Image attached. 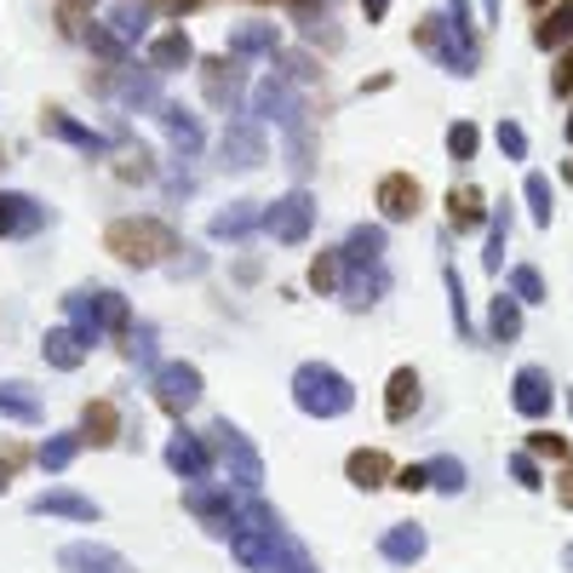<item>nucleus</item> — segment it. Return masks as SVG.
Returning <instances> with one entry per match:
<instances>
[{"mask_svg": "<svg viewBox=\"0 0 573 573\" xmlns=\"http://www.w3.org/2000/svg\"><path fill=\"white\" fill-rule=\"evenodd\" d=\"M557 92H573V53H568L562 69H557Z\"/></svg>", "mask_w": 573, "mask_h": 573, "instance_id": "nucleus-54", "label": "nucleus"}, {"mask_svg": "<svg viewBox=\"0 0 573 573\" xmlns=\"http://www.w3.org/2000/svg\"><path fill=\"white\" fill-rule=\"evenodd\" d=\"M161 127H167V138H172V149L190 161V156H202V121H195L184 104H161Z\"/></svg>", "mask_w": 573, "mask_h": 573, "instance_id": "nucleus-26", "label": "nucleus"}, {"mask_svg": "<svg viewBox=\"0 0 573 573\" xmlns=\"http://www.w3.org/2000/svg\"><path fill=\"white\" fill-rule=\"evenodd\" d=\"M87 46H92V53H104V58H121V53H127L110 23H92V30H87Z\"/></svg>", "mask_w": 573, "mask_h": 573, "instance_id": "nucleus-47", "label": "nucleus"}, {"mask_svg": "<svg viewBox=\"0 0 573 573\" xmlns=\"http://www.w3.org/2000/svg\"><path fill=\"white\" fill-rule=\"evenodd\" d=\"M425 470H431V488H442V493H459L465 488V465L459 459H431Z\"/></svg>", "mask_w": 573, "mask_h": 573, "instance_id": "nucleus-44", "label": "nucleus"}, {"mask_svg": "<svg viewBox=\"0 0 573 573\" xmlns=\"http://www.w3.org/2000/svg\"><path fill=\"white\" fill-rule=\"evenodd\" d=\"M447 224H454L459 236H477L482 224H488V195H482L477 184L454 190V195H447Z\"/></svg>", "mask_w": 573, "mask_h": 573, "instance_id": "nucleus-24", "label": "nucleus"}, {"mask_svg": "<svg viewBox=\"0 0 573 573\" xmlns=\"http://www.w3.org/2000/svg\"><path fill=\"white\" fill-rule=\"evenodd\" d=\"M167 465H172V477H184V482H207L213 477V454H207V442L202 436H190L179 431L167 442Z\"/></svg>", "mask_w": 573, "mask_h": 573, "instance_id": "nucleus-14", "label": "nucleus"}, {"mask_svg": "<svg viewBox=\"0 0 573 573\" xmlns=\"http://www.w3.org/2000/svg\"><path fill=\"white\" fill-rule=\"evenodd\" d=\"M396 488H402V493H425V488H431V470H425V465L396 470Z\"/></svg>", "mask_w": 573, "mask_h": 573, "instance_id": "nucleus-50", "label": "nucleus"}, {"mask_svg": "<svg viewBox=\"0 0 573 573\" xmlns=\"http://www.w3.org/2000/svg\"><path fill=\"white\" fill-rule=\"evenodd\" d=\"M202 87H207V104L236 110V98H241V69H236L230 58H207V64H202Z\"/></svg>", "mask_w": 573, "mask_h": 573, "instance_id": "nucleus-25", "label": "nucleus"}, {"mask_svg": "<svg viewBox=\"0 0 573 573\" xmlns=\"http://www.w3.org/2000/svg\"><path fill=\"white\" fill-rule=\"evenodd\" d=\"M511 470H516V482H522V488H545V482H539V465H534L528 454H516V459H511Z\"/></svg>", "mask_w": 573, "mask_h": 573, "instance_id": "nucleus-52", "label": "nucleus"}, {"mask_svg": "<svg viewBox=\"0 0 573 573\" xmlns=\"http://www.w3.org/2000/svg\"><path fill=\"white\" fill-rule=\"evenodd\" d=\"M46 224H53V213H46L35 195L0 190V236H7V241H30V236L46 230Z\"/></svg>", "mask_w": 573, "mask_h": 573, "instance_id": "nucleus-8", "label": "nucleus"}, {"mask_svg": "<svg viewBox=\"0 0 573 573\" xmlns=\"http://www.w3.org/2000/svg\"><path fill=\"white\" fill-rule=\"evenodd\" d=\"M344 264H385V224H356L351 241L339 247Z\"/></svg>", "mask_w": 573, "mask_h": 573, "instance_id": "nucleus-33", "label": "nucleus"}, {"mask_svg": "<svg viewBox=\"0 0 573 573\" xmlns=\"http://www.w3.org/2000/svg\"><path fill=\"white\" fill-rule=\"evenodd\" d=\"M511 298H516V305H539V298H545L539 270H528V264H522V270H511Z\"/></svg>", "mask_w": 573, "mask_h": 573, "instance_id": "nucleus-42", "label": "nucleus"}, {"mask_svg": "<svg viewBox=\"0 0 573 573\" xmlns=\"http://www.w3.org/2000/svg\"><path fill=\"white\" fill-rule=\"evenodd\" d=\"M500 149H505L511 161H522V156H528V133H522L516 121H505V127H500Z\"/></svg>", "mask_w": 573, "mask_h": 573, "instance_id": "nucleus-49", "label": "nucleus"}, {"mask_svg": "<svg viewBox=\"0 0 573 573\" xmlns=\"http://www.w3.org/2000/svg\"><path fill=\"white\" fill-rule=\"evenodd\" d=\"M35 516H69V522H98L104 511H98V500H87V493H75V488H46L35 493Z\"/></svg>", "mask_w": 573, "mask_h": 573, "instance_id": "nucleus-18", "label": "nucleus"}, {"mask_svg": "<svg viewBox=\"0 0 573 573\" xmlns=\"http://www.w3.org/2000/svg\"><path fill=\"white\" fill-rule=\"evenodd\" d=\"M528 454L551 459V465H568V442H562V436H551V431H534V436H528Z\"/></svg>", "mask_w": 573, "mask_h": 573, "instance_id": "nucleus-46", "label": "nucleus"}, {"mask_svg": "<svg viewBox=\"0 0 573 573\" xmlns=\"http://www.w3.org/2000/svg\"><path fill=\"white\" fill-rule=\"evenodd\" d=\"M264 230L276 236L282 247H298V241H310V224H316V202H310V190H287L276 207H270L264 218Z\"/></svg>", "mask_w": 573, "mask_h": 573, "instance_id": "nucleus-7", "label": "nucleus"}, {"mask_svg": "<svg viewBox=\"0 0 573 573\" xmlns=\"http://www.w3.org/2000/svg\"><path fill=\"white\" fill-rule=\"evenodd\" d=\"M184 505L202 516V528L207 534H218V539H230L236 528H241V500L230 488H207V482H190L184 488Z\"/></svg>", "mask_w": 573, "mask_h": 573, "instance_id": "nucleus-6", "label": "nucleus"}, {"mask_svg": "<svg viewBox=\"0 0 573 573\" xmlns=\"http://www.w3.org/2000/svg\"><path fill=\"white\" fill-rule=\"evenodd\" d=\"M557 500L573 511V470H562V477H557Z\"/></svg>", "mask_w": 573, "mask_h": 573, "instance_id": "nucleus-53", "label": "nucleus"}, {"mask_svg": "<svg viewBox=\"0 0 573 573\" xmlns=\"http://www.w3.org/2000/svg\"><path fill=\"white\" fill-rule=\"evenodd\" d=\"M218 156H224V167L253 172L264 161V127H259V121H230V133H224Z\"/></svg>", "mask_w": 573, "mask_h": 573, "instance_id": "nucleus-11", "label": "nucleus"}, {"mask_svg": "<svg viewBox=\"0 0 573 573\" xmlns=\"http://www.w3.org/2000/svg\"><path fill=\"white\" fill-rule=\"evenodd\" d=\"M488 328H493V339H516L522 333V310H516V298L511 293H500V298H493V316H488Z\"/></svg>", "mask_w": 573, "mask_h": 573, "instance_id": "nucleus-38", "label": "nucleus"}, {"mask_svg": "<svg viewBox=\"0 0 573 573\" xmlns=\"http://www.w3.org/2000/svg\"><path fill=\"white\" fill-rule=\"evenodd\" d=\"M528 207H534L539 224H551V213H557V190H551V179H545V172H534V179H528Z\"/></svg>", "mask_w": 573, "mask_h": 573, "instance_id": "nucleus-41", "label": "nucleus"}, {"mask_svg": "<svg viewBox=\"0 0 573 573\" xmlns=\"http://www.w3.org/2000/svg\"><path fill=\"white\" fill-rule=\"evenodd\" d=\"M339 282H344V259L339 253H316L310 259V287L316 293H339Z\"/></svg>", "mask_w": 573, "mask_h": 573, "instance_id": "nucleus-39", "label": "nucleus"}, {"mask_svg": "<svg viewBox=\"0 0 573 573\" xmlns=\"http://www.w3.org/2000/svg\"><path fill=\"white\" fill-rule=\"evenodd\" d=\"M568 568H573V545H568Z\"/></svg>", "mask_w": 573, "mask_h": 573, "instance_id": "nucleus-57", "label": "nucleus"}, {"mask_svg": "<svg viewBox=\"0 0 573 573\" xmlns=\"http://www.w3.org/2000/svg\"><path fill=\"white\" fill-rule=\"evenodd\" d=\"M276 53H282L276 23H241V30H230V58H276Z\"/></svg>", "mask_w": 573, "mask_h": 573, "instance_id": "nucleus-23", "label": "nucleus"}, {"mask_svg": "<svg viewBox=\"0 0 573 573\" xmlns=\"http://www.w3.org/2000/svg\"><path fill=\"white\" fill-rule=\"evenodd\" d=\"M41 351H46V362H53L58 373H75V367L87 362V351H92V344H87V339H81V333H75L69 321H64V328H53V333H46V344H41Z\"/></svg>", "mask_w": 573, "mask_h": 573, "instance_id": "nucleus-30", "label": "nucleus"}, {"mask_svg": "<svg viewBox=\"0 0 573 573\" xmlns=\"http://www.w3.org/2000/svg\"><path fill=\"white\" fill-rule=\"evenodd\" d=\"M316 75H321L316 58H305V53H293V58H287V81H316Z\"/></svg>", "mask_w": 573, "mask_h": 573, "instance_id": "nucleus-51", "label": "nucleus"}, {"mask_svg": "<svg viewBox=\"0 0 573 573\" xmlns=\"http://www.w3.org/2000/svg\"><path fill=\"white\" fill-rule=\"evenodd\" d=\"M64 316H69V328L81 333L87 344H98L110 328H104V287H75L64 298Z\"/></svg>", "mask_w": 573, "mask_h": 573, "instance_id": "nucleus-12", "label": "nucleus"}, {"mask_svg": "<svg viewBox=\"0 0 573 573\" xmlns=\"http://www.w3.org/2000/svg\"><path fill=\"white\" fill-rule=\"evenodd\" d=\"M104 247H110L121 264L149 270V264H161L167 253H179V236H172L161 218H115L110 230H104Z\"/></svg>", "mask_w": 573, "mask_h": 573, "instance_id": "nucleus-2", "label": "nucleus"}, {"mask_svg": "<svg viewBox=\"0 0 573 573\" xmlns=\"http://www.w3.org/2000/svg\"><path fill=\"white\" fill-rule=\"evenodd\" d=\"M551 396H557L551 373H545V367H522L516 385H511V408L522 419H545V413H551Z\"/></svg>", "mask_w": 573, "mask_h": 573, "instance_id": "nucleus-13", "label": "nucleus"}, {"mask_svg": "<svg viewBox=\"0 0 573 573\" xmlns=\"http://www.w3.org/2000/svg\"><path fill=\"white\" fill-rule=\"evenodd\" d=\"M190 64H195V41H190L184 30H167V35L149 41V69H156V75L190 69Z\"/></svg>", "mask_w": 573, "mask_h": 573, "instance_id": "nucleus-27", "label": "nucleus"}, {"mask_svg": "<svg viewBox=\"0 0 573 573\" xmlns=\"http://www.w3.org/2000/svg\"><path fill=\"white\" fill-rule=\"evenodd\" d=\"M207 436H213L207 454H218V459H224L230 482H236L241 493H259V482H264V459H259V447L247 442V431H241V425H230V419H218V425H213Z\"/></svg>", "mask_w": 573, "mask_h": 573, "instance_id": "nucleus-3", "label": "nucleus"}, {"mask_svg": "<svg viewBox=\"0 0 573 573\" xmlns=\"http://www.w3.org/2000/svg\"><path fill=\"white\" fill-rule=\"evenodd\" d=\"M419 46H425V53H436L447 69L454 75H477V35L465 30V23H454V18H425L419 23V35H413Z\"/></svg>", "mask_w": 573, "mask_h": 573, "instance_id": "nucleus-4", "label": "nucleus"}, {"mask_svg": "<svg viewBox=\"0 0 573 573\" xmlns=\"http://www.w3.org/2000/svg\"><path fill=\"white\" fill-rule=\"evenodd\" d=\"M505 236H511V207H500V213H493L488 218V270H500V259H505Z\"/></svg>", "mask_w": 573, "mask_h": 573, "instance_id": "nucleus-40", "label": "nucleus"}, {"mask_svg": "<svg viewBox=\"0 0 573 573\" xmlns=\"http://www.w3.org/2000/svg\"><path fill=\"white\" fill-rule=\"evenodd\" d=\"M0 419H18V425H41V396L23 379H0Z\"/></svg>", "mask_w": 573, "mask_h": 573, "instance_id": "nucleus-32", "label": "nucleus"}, {"mask_svg": "<svg viewBox=\"0 0 573 573\" xmlns=\"http://www.w3.org/2000/svg\"><path fill=\"white\" fill-rule=\"evenodd\" d=\"M7 482H12V459H0V493H7Z\"/></svg>", "mask_w": 573, "mask_h": 573, "instance_id": "nucleus-56", "label": "nucleus"}, {"mask_svg": "<svg viewBox=\"0 0 573 573\" xmlns=\"http://www.w3.org/2000/svg\"><path fill=\"white\" fill-rule=\"evenodd\" d=\"M413 413H419V373L396 367L390 385H385V419H390V425H408Z\"/></svg>", "mask_w": 573, "mask_h": 573, "instance_id": "nucleus-21", "label": "nucleus"}, {"mask_svg": "<svg viewBox=\"0 0 573 573\" xmlns=\"http://www.w3.org/2000/svg\"><path fill=\"white\" fill-rule=\"evenodd\" d=\"M293 402H298V413H310V419H344L356 408V385L344 379L333 362H305L293 373Z\"/></svg>", "mask_w": 573, "mask_h": 573, "instance_id": "nucleus-1", "label": "nucleus"}, {"mask_svg": "<svg viewBox=\"0 0 573 573\" xmlns=\"http://www.w3.org/2000/svg\"><path fill=\"white\" fill-rule=\"evenodd\" d=\"M270 573H316L310 551H305V545H298L287 528L276 534V551H270Z\"/></svg>", "mask_w": 573, "mask_h": 573, "instance_id": "nucleus-35", "label": "nucleus"}, {"mask_svg": "<svg viewBox=\"0 0 573 573\" xmlns=\"http://www.w3.org/2000/svg\"><path fill=\"white\" fill-rule=\"evenodd\" d=\"M75 454H81V436H75V431L46 436V442H41V470H46V477H58V470L75 465Z\"/></svg>", "mask_w": 573, "mask_h": 573, "instance_id": "nucleus-36", "label": "nucleus"}, {"mask_svg": "<svg viewBox=\"0 0 573 573\" xmlns=\"http://www.w3.org/2000/svg\"><path fill=\"white\" fill-rule=\"evenodd\" d=\"M425 528H413V522H402V528H390L385 539H379V557L385 562H396V568H413L419 557H425Z\"/></svg>", "mask_w": 573, "mask_h": 573, "instance_id": "nucleus-29", "label": "nucleus"}, {"mask_svg": "<svg viewBox=\"0 0 573 573\" xmlns=\"http://www.w3.org/2000/svg\"><path fill=\"white\" fill-rule=\"evenodd\" d=\"M0 167H7V149H0Z\"/></svg>", "mask_w": 573, "mask_h": 573, "instance_id": "nucleus-58", "label": "nucleus"}, {"mask_svg": "<svg viewBox=\"0 0 573 573\" xmlns=\"http://www.w3.org/2000/svg\"><path fill=\"white\" fill-rule=\"evenodd\" d=\"M344 477H351L362 493H373V488H385V482L396 477V465H390L385 447H356V454L344 459Z\"/></svg>", "mask_w": 573, "mask_h": 573, "instance_id": "nucleus-20", "label": "nucleus"}, {"mask_svg": "<svg viewBox=\"0 0 573 573\" xmlns=\"http://www.w3.org/2000/svg\"><path fill=\"white\" fill-rule=\"evenodd\" d=\"M81 447H115L121 442V408L110 402V396H98V402H87V413H81Z\"/></svg>", "mask_w": 573, "mask_h": 573, "instance_id": "nucleus-17", "label": "nucleus"}, {"mask_svg": "<svg viewBox=\"0 0 573 573\" xmlns=\"http://www.w3.org/2000/svg\"><path fill=\"white\" fill-rule=\"evenodd\" d=\"M127 356L156 373V328H127Z\"/></svg>", "mask_w": 573, "mask_h": 573, "instance_id": "nucleus-43", "label": "nucleus"}, {"mask_svg": "<svg viewBox=\"0 0 573 573\" xmlns=\"http://www.w3.org/2000/svg\"><path fill=\"white\" fill-rule=\"evenodd\" d=\"M259 218H264V213H259V202H236L230 213H213V236H218V241H241Z\"/></svg>", "mask_w": 573, "mask_h": 573, "instance_id": "nucleus-34", "label": "nucleus"}, {"mask_svg": "<svg viewBox=\"0 0 573 573\" xmlns=\"http://www.w3.org/2000/svg\"><path fill=\"white\" fill-rule=\"evenodd\" d=\"M568 138H573V121H568Z\"/></svg>", "mask_w": 573, "mask_h": 573, "instance_id": "nucleus-59", "label": "nucleus"}, {"mask_svg": "<svg viewBox=\"0 0 573 573\" xmlns=\"http://www.w3.org/2000/svg\"><path fill=\"white\" fill-rule=\"evenodd\" d=\"M230 551H236L241 568L270 573V551H276V534H264V528H236V534H230Z\"/></svg>", "mask_w": 573, "mask_h": 573, "instance_id": "nucleus-31", "label": "nucleus"}, {"mask_svg": "<svg viewBox=\"0 0 573 573\" xmlns=\"http://www.w3.org/2000/svg\"><path fill=\"white\" fill-rule=\"evenodd\" d=\"M41 133H46V138L75 144L81 156H110V138H104V133H92V127H81V121L64 115V110H46V115H41Z\"/></svg>", "mask_w": 573, "mask_h": 573, "instance_id": "nucleus-15", "label": "nucleus"}, {"mask_svg": "<svg viewBox=\"0 0 573 573\" xmlns=\"http://www.w3.org/2000/svg\"><path fill=\"white\" fill-rule=\"evenodd\" d=\"M115 98L127 110H161V92H156V69H115Z\"/></svg>", "mask_w": 573, "mask_h": 573, "instance_id": "nucleus-22", "label": "nucleus"}, {"mask_svg": "<svg viewBox=\"0 0 573 573\" xmlns=\"http://www.w3.org/2000/svg\"><path fill=\"white\" fill-rule=\"evenodd\" d=\"M534 41L545 46V53H551V46H562V41H573V0H562L557 12H545V18H539Z\"/></svg>", "mask_w": 573, "mask_h": 573, "instance_id": "nucleus-37", "label": "nucleus"}, {"mask_svg": "<svg viewBox=\"0 0 573 573\" xmlns=\"http://www.w3.org/2000/svg\"><path fill=\"white\" fill-rule=\"evenodd\" d=\"M149 385H156V402L172 413V419H184L195 402H202V367L195 362H161L156 373H149Z\"/></svg>", "mask_w": 573, "mask_h": 573, "instance_id": "nucleus-5", "label": "nucleus"}, {"mask_svg": "<svg viewBox=\"0 0 573 573\" xmlns=\"http://www.w3.org/2000/svg\"><path fill=\"white\" fill-rule=\"evenodd\" d=\"M58 568H64V573H133L127 557L110 551V545H64V551H58Z\"/></svg>", "mask_w": 573, "mask_h": 573, "instance_id": "nucleus-16", "label": "nucleus"}, {"mask_svg": "<svg viewBox=\"0 0 573 573\" xmlns=\"http://www.w3.org/2000/svg\"><path fill=\"white\" fill-rule=\"evenodd\" d=\"M121 179H138V184L156 179V167H149V149H133V156H121Z\"/></svg>", "mask_w": 573, "mask_h": 573, "instance_id": "nucleus-48", "label": "nucleus"}, {"mask_svg": "<svg viewBox=\"0 0 573 573\" xmlns=\"http://www.w3.org/2000/svg\"><path fill=\"white\" fill-rule=\"evenodd\" d=\"M104 23L121 35V46H133V41L149 35V23H156V7H149V0H115Z\"/></svg>", "mask_w": 573, "mask_h": 573, "instance_id": "nucleus-28", "label": "nucleus"}, {"mask_svg": "<svg viewBox=\"0 0 573 573\" xmlns=\"http://www.w3.org/2000/svg\"><path fill=\"white\" fill-rule=\"evenodd\" d=\"M253 121L259 127H298V92H293V81L287 75H270V81H259L253 87Z\"/></svg>", "mask_w": 573, "mask_h": 573, "instance_id": "nucleus-9", "label": "nucleus"}, {"mask_svg": "<svg viewBox=\"0 0 573 573\" xmlns=\"http://www.w3.org/2000/svg\"><path fill=\"white\" fill-rule=\"evenodd\" d=\"M447 156H454V161H470V156H477V127H470V121L447 127Z\"/></svg>", "mask_w": 573, "mask_h": 573, "instance_id": "nucleus-45", "label": "nucleus"}, {"mask_svg": "<svg viewBox=\"0 0 573 573\" xmlns=\"http://www.w3.org/2000/svg\"><path fill=\"white\" fill-rule=\"evenodd\" d=\"M351 276H344L339 287H344V305L351 310H367V305H379V293L390 287V276H385V264H344Z\"/></svg>", "mask_w": 573, "mask_h": 573, "instance_id": "nucleus-19", "label": "nucleus"}, {"mask_svg": "<svg viewBox=\"0 0 573 573\" xmlns=\"http://www.w3.org/2000/svg\"><path fill=\"white\" fill-rule=\"evenodd\" d=\"M419 202H425V190H419L413 172H385L379 190H373V207L385 213V224H402L419 213Z\"/></svg>", "mask_w": 573, "mask_h": 573, "instance_id": "nucleus-10", "label": "nucleus"}, {"mask_svg": "<svg viewBox=\"0 0 573 573\" xmlns=\"http://www.w3.org/2000/svg\"><path fill=\"white\" fill-rule=\"evenodd\" d=\"M362 12H367V23H379L390 12V0H362Z\"/></svg>", "mask_w": 573, "mask_h": 573, "instance_id": "nucleus-55", "label": "nucleus"}]
</instances>
